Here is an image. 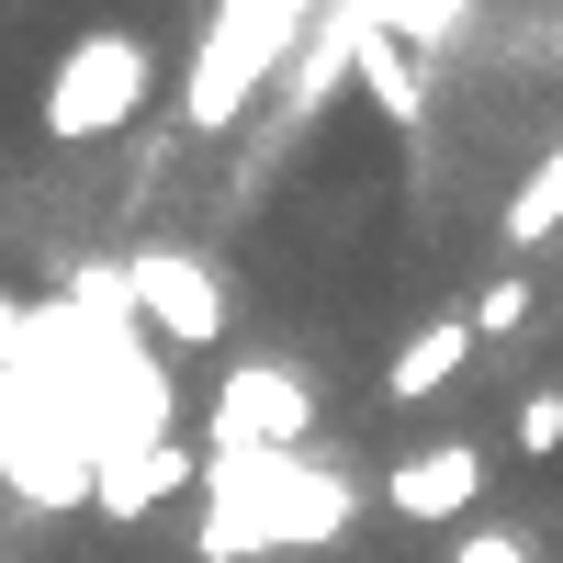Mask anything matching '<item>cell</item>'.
Wrapping results in <instances>:
<instances>
[{"instance_id": "obj_1", "label": "cell", "mask_w": 563, "mask_h": 563, "mask_svg": "<svg viewBox=\"0 0 563 563\" xmlns=\"http://www.w3.org/2000/svg\"><path fill=\"white\" fill-rule=\"evenodd\" d=\"M192 496H203V530H192L203 563L316 552V541H339V530H350V507H361V485H350V474H327L316 451H203Z\"/></svg>"}, {"instance_id": "obj_2", "label": "cell", "mask_w": 563, "mask_h": 563, "mask_svg": "<svg viewBox=\"0 0 563 563\" xmlns=\"http://www.w3.org/2000/svg\"><path fill=\"white\" fill-rule=\"evenodd\" d=\"M316 12H327V0H214L192 68H180V124H192V135H225L282 68L305 57Z\"/></svg>"}, {"instance_id": "obj_3", "label": "cell", "mask_w": 563, "mask_h": 563, "mask_svg": "<svg viewBox=\"0 0 563 563\" xmlns=\"http://www.w3.org/2000/svg\"><path fill=\"white\" fill-rule=\"evenodd\" d=\"M147 79H158L147 45H135L124 23H90V34H68V57L45 68L34 124L57 135V147H102V135H124L135 113H147Z\"/></svg>"}, {"instance_id": "obj_4", "label": "cell", "mask_w": 563, "mask_h": 563, "mask_svg": "<svg viewBox=\"0 0 563 563\" xmlns=\"http://www.w3.org/2000/svg\"><path fill=\"white\" fill-rule=\"evenodd\" d=\"M0 485H12L23 507H90V440L79 417L23 384V372H0Z\"/></svg>"}, {"instance_id": "obj_5", "label": "cell", "mask_w": 563, "mask_h": 563, "mask_svg": "<svg viewBox=\"0 0 563 563\" xmlns=\"http://www.w3.org/2000/svg\"><path fill=\"white\" fill-rule=\"evenodd\" d=\"M124 305L147 327V350H214L225 339V271L203 249H135L124 260Z\"/></svg>"}, {"instance_id": "obj_6", "label": "cell", "mask_w": 563, "mask_h": 563, "mask_svg": "<svg viewBox=\"0 0 563 563\" xmlns=\"http://www.w3.org/2000/svg\"><path fill=\"white\" fill-rule=\"evenodd\" d=\"M316 440V384L294 361H225L214 372V451H305Z\"/></svg>"}, {"instance_id": "obj_7", "label": "cell", "mask_w": 563, "mask_h": 563, "mask_svg": "<svg viewBox=\"0 0 563 563\" xmlns=\"http://www.w3.org/2000/svg\"><path fill=\"white\" fill-rule=\"evenodd\" d=\"M474 496H485V451L474 440H429V451H406L395 474H384V507L417 519V530H451Z\"/></svg>"}, {"instance_id": "obj_8", "label": "cell", "mask_w": 563, "mask_h": 563, "mask_svg": "<svg viewBox=\"0 0 563 563\" xmlns=\"http://www.w3.org/2000/svg\"><path fill=\"white\" fill-rule=\"evenodd\" d=\"M203 474V451H180V440H158V451H124V462H102V474H90V507H102L113 530H135V519H158V507L180 496Z\"/></svg>"}, {"instance_id": "obj_9", "label": "cell", "mask_w": 563, "mask_h": 563, "mask_svg": "<svg viewBox=\"0 0 563 563\" xmlns=\"http://www.w3.org/2000/svg\"><path fill=\"white\" fill-rule=\"evenodd\" d=\"M462 361H474V327H462V316H429V327L395 350L384 395H395V406H429V395H451V384H462Z\"/></svg>"}, {"instance_id": "obj_10", "label": "cell", "mask_w": 563, "mask_h": 563, "mask_svg": "<svg viewBox=\"0 0 563 563\" xmlns=\"http://www.w3.org/2000/svg\"><path fill=\"white\" fill-rule=\"evenodd\" d=\"M496 238L507 249H541V238H563V135L519 169V192H507V214H496Z\"/></svg>"}, {"instance_id": "obj_11", "label": "cell", "mask_w": 563, "mask_h": 563, "mask_svg": "<svg viewBox=\"0 0 563 563\" xmlns=\"http://www.w3.org/2000/svg\"><path fill=\"white\" fill-rule=\"evenodd\" d=\"M350 79L372 90V113H384V124H417V113H429V68H417L406 45H384V34L361 45V68H350Z\"/></svg>"}, {"instance_id": "obj_12", "label": "cell", "mask_w": 563, "mask_h": 563, "mask_svg": "<svg viewBox=\"0 0 563 563\" xmlns=\"http://www.w3.org/2000/svg\"><path fill=\"white\" fill-rule=\"evenodd\" d=\"M519 451H530V462L563 451V384H530V406H519Z\"/></svg>"}, {"instance_id": "obj_13", "label": "cell", "mask_w": 563, "mask_h": 563, "mask_svg": "<svg viewBox=\"0 0 563 563\" xmlns=\"http://www.w3.org/2000/svg\"><path fill=\"white\" fill-rule=\"evenodd\" d=\"M519 316H530V282H485V294H474V316H462V327H474V339H507Z\"/></svg>"}, {"instance_id": "obj_14", "label": "cell", "mask_w": 563, "mask_h": 563, "mask_svg": "<svg viewBox=\"0 0 563 563\" xmlns=\"http://www.w3.org/2000/svg\"><path fill=\"white\" fill-rule=\"evenodd\" d=\"M451 563H541L519 530H474V541H451Z\"/></svg>"}, {"instance_id": "obj_15", "label": "cell", "mask_w": 563, "mask_h": 563, "mask_svg": "<svg viewBox=\"0 0 563 563\" xmlns=\"http://www.w3.org/2000/svg\"><path fill=\"white\" fill-rule=\"evenodd\" d=\"M12 350H23V305L0 294V361H12Z\"/></svg>"}]
</instances>
